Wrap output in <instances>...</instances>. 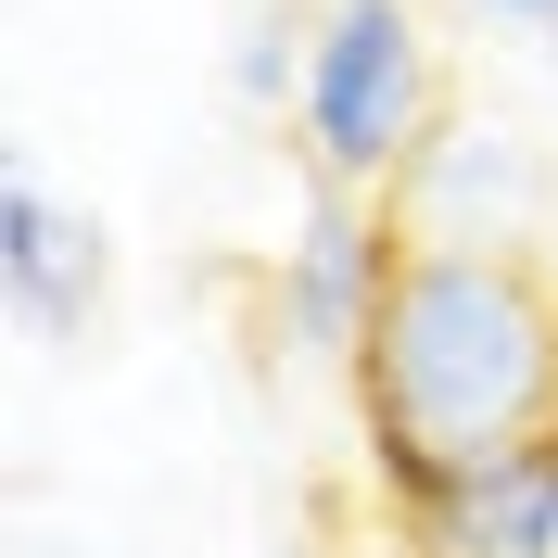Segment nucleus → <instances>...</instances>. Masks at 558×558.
<instances>
[{
	"mask_svg": "<svg viewBox=\"0 0 558 558\" xmlns=\"http://www.w3.org/2000/svg\"><path fill=\"white\" fill-rule=\"evenodd\" d=\"M0 292H13V317L51 330V343H76V330L102 317V229L64 216L38 178H0Z\"/></svg>",
	"mask_w": 558,
	"mask_h": 558,
	"instance_id": "nucleus-5",
	"label": "nucleus"
},
{
	"mask_svg": "<svg viewBox=\"0 0 558 558\" xmlns=\"http://www.w3.org/2000/svg\"><path fill=\"white\" fill-rule=\"evenodd\" d=\"M393 267H407V216L368 204V191H330V178H317L305 216H292V242H279L267 343H279V355H305V368H343V381H355V343H368V317H381Z\"/></svg>",
	"mask_w": 558,
	"mask_h": 558,
	"instance_id": "nucleus-3",
	"label": "nucleus"
},
{
	"mask_svg": "<svg viewBox=\"0 0 558 558\" xmlns=\"http://www.w3.org/2000/svg\"><path fill=\"white\" fill-rule=\"evenodd\" d=\"M483 13H508V26H558V0H483Z\"/></svg>",
	"mask_w": 558,
	"mask_h": 558,
	"instance_id": "nucleus-7",
	"label": "nucleus"
},
{
	"mask_svg": "<svg viewBox=\"0 0 558 558\" xmlns=\"http://www.w3.org/2000/svg\"><path fill=\"white\" fill-rule=\"evenodd\" d=\"M393 533H407V558H558V432L393 495Z\"/></svg>",
	"mask_w": 558,
	"mask_h": 558,
	"instance_id": "nucleus-4",
	"label": "nucleus"
},
{
	"mask_svg": "<svg viewBox=\"0 0 558 558\" xmlns=\"http://www.w3.org/2000/svg\"><path fill=\"white\" fill-rule=\"evenodd\" d=\"M305 178L393 204L418 178V153L445 140V51L418 26V0H317V51H305Z\"/></svg>",
	"mask_w": 558,
	"mask_h": 558,
	"instance_id": "nucleus-2",
	"label": "nucleus"
},
{
	"mask_svg": "<svg viewBox=\"0 0 558 558\" xmlns=\"http://www.w3.org/2000/svg\"><path fill=\"white\" fill-rule=\"evenodd\" d=\"M305 51H317V13H254L229 76H242V102H305Z\"/></svg>",
	"mask_w": 558,
	"mask_h": 558,
	"instance_id": "nucleus-6",
	"label": "nucleus"
},
{
	"mask_svg": "<svg viewBox=\"0 0 558 558\" xmlns=\"http://www.w3.org/2000/svg\"><path fill=\"white\" fill-rule=\"evenodd\" d=\"M355 432H368L381 495H418L495 445L558 432V267L407 242L355 343Z\"/></svg>",
	"mask_w": 558,
	"mask_h": 558,
	"instance_id": "nucleus-1",
	"label": "nucleus"
}]
</instances>
